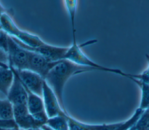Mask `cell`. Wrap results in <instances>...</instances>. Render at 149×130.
<instances>
[{"label":"cell","mask_w":149,"mask_h":130,"mask_svg":"<svg viewBox=\"0 0 149 130\" xmlns=\"http://www.w3.org/2000/svg\"><path fill=\"white\" fill-rule=\"evenodd\" d=\"M7 53L9 66L16 70L27 69L29 51L17 44L10 36H9Z\"/></svg>","instance_id":"obj_4"},{"label":"cell","mask_w":149,"mask_h":130,"mask_svg":"<svg viewBox=\"0 0 149 130\" xmlns=\"http://www.w3.org/2000/svg\"><path fill=\"white\" fill-rule=\"evenodd\" d=\"M65 3V8L67 10L68 13L69 15L71 26H72V36L76 35V29H75V26H74V22H75V17H76V14L77 11V7L78 4V1L76 0H66L63 1Z\"/></svg>","instance_id":"obj_16"},{"label":"cell","mask_w":149,"mask_h":130,"mask_svg":"<svg viewBox=\"0 0 149 130\" xmlns=\"http://www.w3.org/2000/svg\"><path fill=\"white\" fill-rule=\"evenodd\" d=\"M9 67L13 72L14 79L6 96L7 99L13 106L27 105L28 97L27 90L15 70L11 66Z\"/></svg>","instance_id":"obj_9"},{"label":"cell","mask_w":149,"mask_h":130,"mask_svg":"<svg viewBox=\"0 0 149 130\" xmlns=\"http://www.w3.org/2000/svg\"><path fill=\"white\" fill-rule=\"evenodd\" d=\"M42 98L48 118L62 115L68 113L67 111H65L62 108L55 94L45 80L43 85Z\"/></svg>","instance_id":"obj_7"},{"label":"cell","mask_w":149,"mask_h":130,"mask_svg":"<svg viewBox=\"0 0 149 130\" xmlns=\"http://www.w3.org/2000/svg\"><path fill=\"white\" fill-rule=\"evenodd\" d=\"M0 29H1V26H0Z\"/></svg>","instance_id":"obj_30"},{"label":"cell","mask_w":149,"mask_h":130,"mask_svg":"<svg viewBox=\"0 0 149 130\" xmlns=\"http://www.w3.org/2000/svg\"><path fill=\"white\" fill-rule=\"evenodd\" d=\"M8 40L9 35L2 29H0V48L3 49L6 52L8 51Z\"/></svg>","instance_id":"obj_21"},{"label":"cell","mask_w":149,"mask_h":130,"mask_svg":"<svg viewBox=\"0 0 149 130\" xmlns=\"http://www.w3.org/2000/svg\"><path fill=\"white\" fill-rule=\"evenodd\" d=\"M0 26L1 29L5 31L9 36L13 37H16L22 30L15 24L8 13L3 14L1 17Z\"/></svg>","instance_id":"obj_12"},{"label":"cell","mask_w":149,"mask_h":130,"mask_svg":"<svg viewBox=\"0 0 149 130\" xmlns=\"http://www.w3.org/2000/svg\"><path fill=\"white\" fill-rule=\"evenodd\" d=\"M23 85L33 93L42 96L44 79L40 75L28 69L16 70L13 68Z\"/></svg>","instance_id":"obj_6"},{"label":"cell","mask_w":149,"mask_h":130,"mask_svg":"<svg viewBox=\"0 0 149 130\" xmlns=\"http://www.w3.org/2000/svg\"><path fill=\"white\" fill-rule=\"evenodd\" d=\"M68 115V113H66L62 115L48 118L45 124L54 130H69Z\"/></svg>","instance_id":"obj_14"},{"label":"cell","mask_w":149,"mask_h":130,"mask_svg":"<svg viewBox=\"0 0 149 130\" xmlns=\"http://www.w3.org/2000/svg\"><path fill=\"white\" fill-rule=\"evenodd\" d=\"M4 130H20L19 128H15L13 129H4Z\"/></svg>","instance_id":"obj_27"},{"label":"cell","mask_w":149,"mask_h":130,"mask_svg":"<svg viewBox=\"0 0 149 130\" xmlns=\"http://www.w3.org/2000/svg\"><path fill=\"white\" fill-rule=\"evenodd\" d=\"M13 119L20 129L40 128L45 123L34 118L29 111L27 105L13 106Z\"/></svg>","instance_id":"obj_5"},{"label":"cell","mask_w":149,"mask_h":130,"mask_svg":"<svg viewBox=\"0 0 149 130\" xmlns=\"http://www.w3.org/2000/svg\"><path fill=\"white\" fill-rule=\"evenodd\" d=\"M0 130H4L3 129H1V128H0Z\"/></svg>","instance_id":"obj_29"},{"label":"cell","mask_w":149,"mask_h":130,"mask_svg":"<svg viewBox=\"0 0 149 130\" xmlns=\"http://www.w3.org/2000/svg\"><path fill=\"white\" fill-rule=\"evenodd\" d=\"M58 62H49L42 55L29 51L27 69L40 75L45 79L48 72Z\"/></svg>","instance_id":"obj_8"},{"label":"cell","mask_w":149,"mask_h":130,"mask_svg":"<svg viewBox=\"0 0 149 130\" xmlns=\"http://www.w3.org/2000/svg\"><path fill=\"white\" fill-rule=\"evenodd\" d=\"M10 37L22 48L42 55L49 62H58L63 59L69 48V47H58L47 43L38 47L32 48L25 45L16 38Z\"/></svg>","instance_id":"obj_3"},{"label":"cell","mask_w":149,"mask_h":130,"mask_svg":"<svg viewBox=\"0 0 149 130\" xmlns=\"http://www.w3.org/2000/svg\"><path fill=\"white\" fill-rule=\"evenodd\" d=\"M68 118L69 121V130H88L85 126V123L77 120L69 114Z\"/></svg>","instance_id":"obj_19"},{"label":"cell","mask_w":149,"mask_h":130,"mask_svg":"<svg viewBox=\"0 0 149 130\" xmlns=\"http://www.w3.org/2000/svg\"><path fill=\"white\" fill-rule=\"evenodd\" d=\"M63 59L70 61L76 64L88 66L91 68H94L98 71L109 72L112 73H115L125 77L130 78L132 74L126 73L119 69L109 68L101 66L91 59H90L82 51L81 48V45H79L76 41V38H72V44L69 47L68 50L65 54Z\"/></svg>","instance_id":"obj_2"},{"label":"cell","mask_w":149,"mask_h":130,"mask_svg":"<svg viewBox=\"0 0 149 130\" xmlns=\"http://www.w3.org/2000/svg\"><path fill=\"white\" fill-rule=\"evenodd\" d=\"M13 118V105L6 98L0 99V119L9 120Z\"/></svg>","instance_id":"obj_17"},{"label":"cell","mask_w":149,"mask_h":130,"mask_svg":"<svg viewBox=\"0 0 149 130\" xmlns=\"http://www.w3.org/2000/svg\"><path fill=\"white\" fill-rule=\"evenodd\" d=\"M25 88L27 92V106L29 113L37 120L42 121L45 124L48 117L45 110L42 98L33 93L26 87Z\"/></svg>","instance_id":"obj_10"},{"label":"cell","mask_w":149,"mask_h":130,"mask_svg":"<svg viewBox=\"0 0 149 130\" xmlns=\"http://www.w3.org/2000/svg\"><path fill=\"white\" fill-rule=\"evenodd\" d=\"M148 62H149V59H148ZM133 78L139 79L149 83V63H148L147 68L142 73L133 75Z\"/></svg>","instance_id":"obj_22"},{"label":"cell","mask_w":149,"mask_h":130,"mask_svg":"<svg viewBox=\"0 0 149 130\" xmlns=\"http://www.w3.org/2000/svg\"><path fill=\"white\" fill-rule=\"evenodd\" d=\"M134 127L136 130H149V109L143 111Z\"/></svg>","instance_id":"obj_18"},{"label":"cell","mask_w":149,"mask_h":130,"mask_svg":"<svg viewBox=\"0 0 149 130\" xmlns=\"http://www.w3.org/2000/svg\"><path fill=\"white\" fill-rule=\"evenodd\" d=\"M127 130H136V129H135V128L134 127V125H133L132 127H131L130 128H129V129H127Z\"/></svg>","instance_id":"obj_28"},{"label":"cell","mask_w":149,"mask_h":130,"mask_svg":"<svg viewBox=\"0 0 149 130\" xmlns=\"http://www.w3.org/2000/svg\"><path fill=\"white\" fill-rule=\"evenodd\" d=\"M20 130H42V129L40 128H37V129H20Z\"/></svg>","instance_id":"obj_26"},{"label":"cell","mask_w":149,"mask_h":130,"mask_svg":"<svg viewBox=\"0 0 149 130\" xmlns=\"http://www.w3.org/2000/svg\"><path fill=\"white\" fill-rule=\"evenodd\" d=\"M0 62L9 65V58L8 53L1 48H0Z\"/></svg>","instance_id":"obj_23"},{"label":"cell","mask_w":149,"mask_h":130,"mask_svg":"<svg viewBox=\"0 0 149 130\" xmlns=\"http://www.w3.org/2000/svg\"><path fill=\"white\" fill-rule=\"evenodd\" d=\"M15 128H19V127L17 126L16 121L13 118L9 120L0 119V128L8 129Z\"/></svg>","instance_id":"obj_20"},{"label":"cell","mask_w":149,"mask_h":130,"mask_svg":"<svg viewBox=\"0 0 149 130\" xmlns=\"http://www.w3.org/2000/svg\"><path fill=\"white\" fill-rule=\"evenodd\" d=\"M41 128L42 130H54L53 129L51 128L50 127H49L48 125H45V124L43 125L41 127Z\"/></svg>","instance_id":"obj_25"},{"label":"cell","mask_w":149,"mask_h":130,"mask_svg":"<svg viewBox=\"0 0 149 130\" xmlns=\"http://www.w3.org/2000/svg\"><path fill=\"white\" fill-rule=\"evenodd\" d=\"M5 13H8V10L2 6V5L0 2V18L2 15Z\"/></svg>","instance_id":"obj_24"},{"label":"cell","mask_w":149,"mask_h":130,"mask_svg":"<svg viewBox=\"0 0 149 130\" xmlns=\"http://www.w3.org/2000/svg\"><path fill=\"white\" fill-rule=\"evenodd\" d=\"M14 79L12 69L0 66V92L7 96Z\"/></svg>","instance_id":"obj_11"},{"label":"cell","mask_w":149,"mask_h":130,"mask_svg":"<svg viewBox=\"0 0 149 130\" xmlns=\"http://www.w3.org/2000/svg\"><path fill=\"white\" fill-rule=\"evenodd\" d=\"M131 80L135 82L141 89V97L139 108L143 111L149 109V83L134 78H132Z\"/></svg>","instance_id":"obj_15"},{"label":"cell","mask_w":149,"mask_h":130,"mask_svg":"<svg viewBox=\"0 0 149 130\" xmlns=\"http://www.w3.org/2000/svg\"><path fill=\"white\" fill-rule=\"evenodd\" d=\"M15 38L25 45L32 48L38 47L46 43L38 36L22 30Z\"/></svg>","instance_id":"obj_13"},{"label":"cell","mask_w":149,"mask_h":130,"mask_svg":"<svg viewBox=\"0 0 149 130\" xmlns=\"http://www.w3.org/2000/svg\"><path fill=\"white\" fill-rule=\"evenodd\" d=\"M98 71L95 68L81 66L68 59L59 61L51 69L44 80L55 94L59 103L64 111L63 93L65 86L72 76L84 72Z\"/></svg>","instance_id":"obj_1"}]
</instances>
